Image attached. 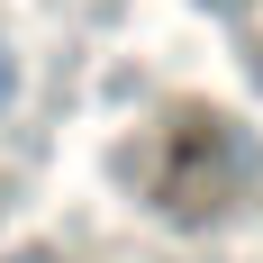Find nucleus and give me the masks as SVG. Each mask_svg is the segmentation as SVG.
Segmentation results:
<instances>
[{
	"label": "nucleus",
	"instance_id": "nucleus-1",
	"mask_svg": "<svg viewBox=\"0 0 263 263\" xmlns=\"http://www.w3.org/2000/svg\"><path fill=\"white\" fill-rule=\"evenodd\" d=\"M9 91H18V54L0 46V109H9Z\"/></svg>",
	"mask_w": 263,
	"mask_h": 263
}]
</instances>
